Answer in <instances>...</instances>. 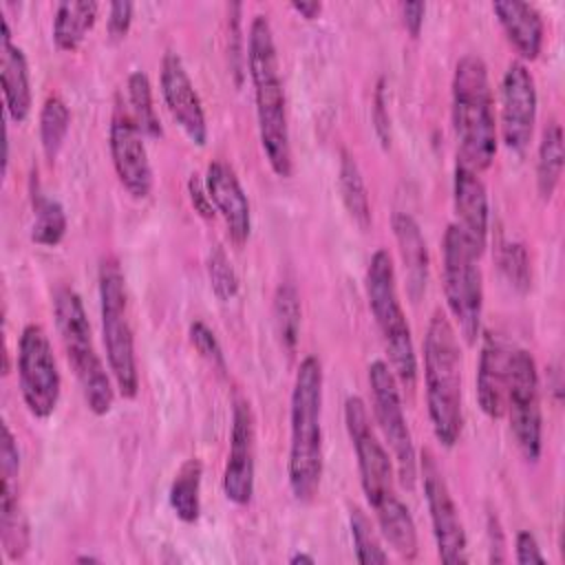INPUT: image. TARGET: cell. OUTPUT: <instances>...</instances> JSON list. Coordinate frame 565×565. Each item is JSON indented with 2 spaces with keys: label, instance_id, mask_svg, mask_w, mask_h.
Here are the masks:
<instances>
[{
  "label": "cell",
  "instance_id": "1",
  "mask_svg": "<svg viewBox=\"0 0 565 565\" xmlns=\"http://www.w3.org/2000/svg\"><path fill=\"white\" fill-rule=\"evenodd\" d=\"M344 426L355 450L362 492L382 536L399 558L415 561L419 552L417 527L411 510L395 492V463L377 439L362 397L349 395L344 399Z\"/></svg>",
  "mask_w": 565,
  "mask_h": 565
},
{
  "label": "cell",
  "instance_id": "2",
  "mask_svg": "<svg viewBox=\"0 0 565 565\" xmlns=\"http://www.w3.org/2000/svg\"><path fill=\"white\" fill-rule=\"evenodd\" d=\"M247 68L254 86L260 148L274 174L287 179L294 172L287 97L280 77L274 31L267 15H254L247 35Z\"/></svg>",
  "mask_w": 565,
  "mask_h": 565
},
{
  "label": "cell",
  "instance_id": "3",
  "mask_svg": "<svg viewBox=\"0 0 565 565\" xmlns=\"http://www.w3.org/2000/svg\"><path fill=\"white\" fill-rule=\"evenodd\" d=\"M322 364L305 355L298 364L289 399V459L291 494L300 503L316 499L322 481Z\"/></svg>",
  "mask_w": 565,
  "mask_h": 565
},
{
  "label": "cell",
  "instance_id": "4",
  "mask_svg": "<svg viewBox=\"0 0 565 565\" xmlns=\"http://www.w3.org/2000/svg\"><path fill=\"white\" fill-rule=\"evenodd\" d=\"M450 97L457 161L481 174L497 154V121L488 66L479 55L466 53L457 60Z\"/></svg>",
  "mask_w": 565,
  "mask_h": 565
},
{
  "label": "cell",
  "instance_id": "5",
  "mask_svg": "<svg viewBox=\"0 0 565 565\" xmlns=\"http://www.w3.org/2000/svg\"><path fill=\"white\" fill-rule=\"evenodd\" d=\"M424 386L435 439L452 448L463 428L461 349L450 318L437 309L424 335Z\"/></svg>",
  "mask_w": 565,
  "mask_h": 565
},
{
  "label": "cell",
  "instance_id": "6",
  "mask_svg": "<svg viewBox=\"0 0 565 565\" xmlns=\"http://www.w3.org/2000/svg\"><path fill=\"white\" fill-rule=\"evenodd\" d=\"M53 316L66 360L75 373L88 411L93 415L110 413L115 402L113 375L106 373V366L93 344L82 296L73 287H60L53 298Z\"/></svg>",
  "mask_w": 565,
  "mask_h": 565
},
{
  "label": "cell",
  "instance_id": "7",
  "mask_svg": "<svg viewBox=\"0 0 565 565\" xmlns=\"http://www.w3.org/2000/svg\"><path fill=\"white\" fill-rule=\"evenodd\" d=\"M364 287H366L369 309L373 313L384 349L388 353L391 369L402 386L413 388L417 382V355H415L411 327L397 294L395 265L386 249L373 252L366 267Z\"/></svg>",
  "mask_w": 565,
  "mask_h": 565
},
{
  "label": "cell",
  "instance_id": "8",
  "mask_svg": "<svg viewBox=\"0 0 565 565\" xmlns=\"http://www.w3.org/2000/svg\"><path fill=\"white\" fill-rule=\"evenodd\" d=\"M102 340L108 371L121 397L132 399L139 393V371L135 355V333L130 324V305L126 278L115 258H104L97 271Z\"/></svg>",
  "mask_w": 565,
  "mask_h": 565
},
{
  "label": "cell",
  "instance_id": "9",
  "mask_svg": "<svg viewBox=\"0 0 565 565\" xmlns=\"http://www.w3.org/2000/svg\"><path fill=\"white\" fill-rule=\"evenodd\" d=\"M479 258L466 234L450 223L441 241V285L448 311L468 347L481 338L483 282Z\"/></svg>",
  "mask_w": 565,
  "mask_h": 565
},
{
  "label": "cell",
  "instance_id": "10",
  "mask_svg": "<svg viewBox=\"0 0 565 565\" xmlns=\"http://www.w3.org/2000/svg\"><path fill=\"white\" fill-rule=\"evenodd\" d=\"M505 411L516 448L525 461L536 463L543 450V415L539 395V369L527 349H510Z\"/></svg>",
  "mask_w": 565,
  "mask_h": 565
},
{
  "label": "cell",
  "instance_id": "11",
  "mask_svg": "<svg viewBox=\"0 0 565 565\" xmlns=\"http://www.w3.org/2000/svg\"><path fill=\"white\" fill-rule=\"evenodd\" d=\"M369 386L375 422L391 448L399 483L406 490H413L417 479V452L404 415L399 382L386 362L375 360L369 364Z\"/></svg>",
  "mask_w": 565,
  "mask_h": 565
},
{
  "label": "cell",
  "instance_id": "12",
  "mask_svg": "<svg viewBox=\"0 0 565 565\" xmlns=\"http://www.w3.org/2000/svg\"><path fill=\"white\" fill-rule=\"evenodd\" d=\"M18 380L26 411L46 419L53 415L62 393V377L51 340L40 324H26L18 340Z\"/></svg>",
  "mask_w": 565,
  "mask_h": 565
},
{
  "label": "cell",
  "instance_id": "13",
  "mask_svg": "<svg viewBox=\"0 0 565 565\" xmlns=\"http://www.w3.org/2000/svg\"><path fill=\"white\" fill-rule=\"evenodd\" d=\"M419 468H422L424 497L428 505V516H430L439 561L448 565L468 563V539H466V530H463L457 503L448 490V483L435 457L428 450L422 452Z\"/></svg>",
  "mask_w": 565,
  "mask_h": 565
},
{
  "label": "cell",
  "instance_id": "14",
  "mask_svg": "<svg viewBox=\"0 0 565 565\" xmlns=\"http://www.w3.org/2000/svg\"><path fill=\"white\" fill-rule=\"evenodd\" d=\"M539 110L534 77L525 62L514 60L501 77V139L508 150L523 154L532 141Z\"/></svg>",
  "mask_w": 565,
  "mask_h": 565
},
{
  "label": "cell",
  "instance_id": "15",
  "mask_svg": "<svg viewBox=\"0 0 565 565\" xmlns=\"http://www.w3.org/2000/svg\"><path fill=\"white\" fill-rule=\"evenodd\" d=\"M0 541L9 561H20L29 552L31 532L20 501V450L7 424L0 444Z\"/></svg>",
  "mask_w": 565,
  "mask_h": 565
},
{
  "label": "cell",
  "instance_id": "16",
  "mask_svg": "<svg viewBox=\"0 0 565 565\" xmlns=\"http://www.w3.org/2000/svg\"><path fill=\"white\" fill-rule=\"evenodd\" d=\"M256 481V419L249 402L236 397L232 406L230 450L223 468V494L234 505H247Z\"/></svg>",
  "mask_w": 565,
  "mask_h": 565
},
{
  "label": "cell",
  "instance_id": "17",
  "mask_svg": "<svg viewBox=\"0 0 565 565\" xmlns=\"http://www.w3.org/2000/svg\"><path fill=\"white\" fill-rule=\"evenodd\" d=\"M108 148L115 174L124 190L132 199H146L152 192L154 177L148 159V150L143 143V132L137 126L130 110L117 108L110 119L108 130Z\"/></svg>",
  "mask_w": 565,
  "mask_h": 565
},
{
  "label": "cell",
  "instance_id": "18",
  "mask_svg": "<svg viewBox=\"0 0 565 565\" xmlns=\"http://www.w3.org/2000/svg\"><path fill=\"white\" fill-rule=\"evenodd\" d=\"M161 97L172 115V119L181 126L185 137L194 146H205L207 141V119L201 104V97L190 79L183 60L174 51H166L161 60Z\"/></svg>",
  "mask_w": 565,
  "mask_h": 565
},
{
  "label": "cell",
  "instance_id": "19",
  "mask_svg": "<svg viewBox=\"0 0 565 565\" xmlns=\"http://www.w3.org/2000/svg\"><path fill=\"white\" fill-rule=\"evenodd\" d=\"M452 207H455V225L466 234L470 245L483 256L488 245V225H490V205L488 190L481 181L479 172L466 168L463 163H455L452 172Z\"/></svg>",
  "mask_w": 565,
  "mask_h": 565
},
{
  "label": "cell",
  "instance_id": "20",
  "mask_svg": "<svg viewBox=\"0 0 565 565\" xmlns=\"http://www.w3.org/2000/svg\"><path fill=\"white\" fill-rule=\"evenodd\" d=\"M205 188L216 214H221V218L225 221L230 241L243 245L252 232V212L249 199L234 168L221 159L212 161L205 170Z\"/></svg>",
  "mask_w": 565,
  "mask_h": 565
},
{
  "label": "cell",
  "instance_id": "21",
  "mask_svg": "<svg viewBox=\"0 0 565 565\" xmlns=\"http://www.w3.org/2000/svg\"><path fill=\"white\" fill-rule=\"evenodd\" d=\"M510 347L492 331L483 333L479 366H477V402L479 408L499 419L505 413V384H508Z\"/></svg>",
  "mask_w": 565,
  "mask_h": 565
},
{
  "label": "cell",
  "instance_id": "22",
  "mask_svg": "<svg viewBox=\"0 0 565 565\" xmlns=\"http://www.w3.org/2000/svg\"><path fill=\"white\" fill-rule=\"evenodd\" d=\"M0 79H2V97H4L7 115L15 124L26 121L33 106L29 62L24 51L11 40V29L4 18H2V35H0Z\"/></svg>",
  "mask_w": 565,
  "mask_h": 565
},
{
  "label": "cell",
  "instance_id": "23",
  "mask_svg": "<svg viewBox=\"0 0 565 565\" xmlns=\"http://www.w3.org/2000/svg\"><path fill=\"white\" fill-rule=\"evenodd\" d=\"M492 11L514 51L523 60H536L545 40V24L539 9L530 2L499 0L492 2Z\"/></svg>",
  "mask_w": 565,
  "mask_h": 565
},
{
  "label": "cell",
  "instance_id": "24",
  "mask_svg": "<svg viewBox=\"0 0 565 565\" xmlns=\"http://www.w3.org/2000/svg\"><path fill=\"white\" fill-rule=\"evenodd\" d=\"M393 232L397 241V249L404 265L406 291L413 302H417L428 285V247L422 234L419 223L408 212L393 214Z\"/></svg>",
  "mask_w": 565,
  "mask_h": 565
},
{
  "label": "cell",
  "instance_id": "25",
  "mask_svg": "<svg viewBox=\"0 0 565 565\" xmlns=\"http://www.w3.org/2000/svg\"><path fill=\"white\" fill-rule=\"evenodd\" d=\"M99 4L95 0H64L53 13V42L60 51H77L95 26Z\"/></svg>",
  "mask_w": 565,
  "mask_h": 565
},
{
  "label": "cell",
  "instance_id": "26",
  "mask_svg": "<svg viewBox=\"0 0 565 565\" xmlns=\"http://www.w3.org/2000/svg\"><path fill=\"white\" fill-rule=\"evenodd\" d=\"M563 159H565L563 128L561 124L550 121L541 132V141L536 150V190L543 201H550L561 183Z\"/></svg>",
  "mask_w": 565,
  "mask_h": 565
},
{
  "label": "cell",
  "instance_id": "27",
  "mask_svg": "<svg viewBox=\"0 0 565 565\" xmlns=\"http://www.w3.org/2000/svg\"><path fill=\"white\" fill-rule=\"evenodd\" d=\"M201 479H203V463L196 457H190L181 463L177 470L170 490L168 501L172 512L183 523H194L201 514Z\"/></svg>",
  "mask_w": 565,
  "mask_h": 565
},
{
  "label": "cell",
  "instance_id": "28",
  "mask_svg": "<svg viewBox=\"0 0 565 565\" xmlns=\"http://www.w3.org/2000/svg\"><path fill=\"white\" fill-rule=\"evenodd\" d=\"M338 188L342 194V203L349 212V216L362 227L369 230L371 225V201L369 190L362 177V170L355 161V157L349 150H342L340 168H338Z\"/></svg>",
  "mask_w": 565,
  "mask_h": 565
},
{
  "label": "cell",
  "instance_id": "29",
  "mask_svg": "<svg viewBox=\"0 0 565 565\" xmlns=\"http://www.w3.org/2000/svg\"><path fill=\"white\" fill-rule=\"evenodd\" d=\"M31 241L42 247H55L62 243L68 221L60 201L46 196L42 190L31 192Z\"/></svg>",
  "mask_w": 565,
  "mask_h": 565
},
{
  "label": "cell",
  "instance_id": "30",
  "mask_svg": "<svg viewBox=\"0 0 565 565\" xmlns=\"http://www.w3.org/2000/svg\"><path fill=\"white\" fill-rule=\"evenodd\" d=\"M271 316H274V329L278 335V342L285 353H294L300 335V296L298 289L291 280H282L276 291H274V305H271Z\"/></svg>",
  "mask_w": 565,
  "mask_h": 565
},
{
  "label": "cell",
  "instance_id": "31",
  "mask_svg": "<svg viewBox=\"0 0 565 565\" xmlns=\"http://www.w3.org/2000/svg\"><path fill=\"white\" fill-rule=\"evenodd\" d=\"M71 128V110L60 95H49L40 110V146L49 161H55Z\"/></svg>",
  "mask_w": 565,
  "mask_h": 565
},
{
  "label": "cell",
  "instance_id": "32",
  "mask_svg": "<svg viewBox=\"0 0 565 565\" xmlns=\"http://www.w3.org/2000/svg\"><path fill=\"white\" fill-rule=\"evenodd\" d=\"M128 104H130V115L135 117L143 135L148 137L163 135V128L152 102V84L143 71H132L128 75Z\"/></svg>",
  "mask_w": 565,
  "mask_h": 565
},
{
  "label": "cell",
  "instance_id": "33",
  "mask_svg": "<svg viewBox=\"0 0 565 565\" xmlns=\"http://www.w3.org/2000/svg\"><path fill=\"white\" fill-rule=\"evenodd\" d=\"M349 527H351V541H353V552H355L358 563H386L388 561V554L384 552L371 519L360 508H351Z\"/></svg>",
  "mask_w": 565,
  "mask_h": 565
},
{
  "label": "cell",
  "instance_id": "34",
  "mask_svg": "<svg viewBox=\"0 0 565 565\" xmlns=\"http://www.w3.org/2000/svg\"><path fill=\"white\" fill-rule=\"evenodd\" d=\"M499 267L505 280L512 289L519 294H525L532 285V269H530V256L523 243H503L499 247Z\"/></svg>",
  "mask_w": 565,
  "mask_h": 565
},
{
  "label": "cell",
  "instance_id": "35",
  "mask_svg": "<svg viewBox=\"0 0 565 565\" xmlns=\"http://www.w3.org/2000/svg\"><path fill=\"white\" fill-rule=\"evenodd\" d=\"M207 278H210V287L214 291V296L223 302L232 300L238 294V276L230 263V256L225 254V249L221 245L210 247L207 252Z\"/></svg>",
  "mask_w": 565,
  "mask_h": 565
},
{
  "label": "cell",
  "instance_id": "36",
  "mask_svg": "<svg viewBox=\"0 0 565 565\" xmlns=\"http://www.w3.org/2000/svg\"><path fill=\"white\" fill-rule=\"evenodd\" d=\"M188 335H190V342L192 347L196 349V353L214 369L218 371L221 375L227 373V360H225V353H223V347L216 338V333L203 322V320H194L190 322L188 327Z\"/></svg>",
  "mask_w": 565,
  "mask_h": 565
},
{
  "label": "cell",
  "instance_id": "37",
  "mask_svg": "<svg viewBox=\"0 0 565 565\" xmlns=\"http://www.w3.org/2000/svg\"><path fill=\"white\" fill-rule=\"evenodd\" d=\"M371 121H373V130L377 141L382 143V148L391 146V115H388V93H386V77H380L373 90V99H371Z\"/></svg>",
  "mask_w": 565,
  "mask_h": 565
},
{
  "label": "cell",
  "instance_id": "38",
  "mask_svg": "<svg viewBox=\"0 0 565 565\" xmlns=\"http://www.w3.org/2000/svg\"><path fill=\"white\" fill-rule=\"evenodd\" d=\"M132 11H135V4L128 2V0H117L108 7V20H106V26H108V35L113 40H121L126 38L130 24H132Z\"/></svg>",
  "mask_w": 565,
  "mask_h": 565
},
{
  "label": "cell",
  "instance_id": "39",
  "mask_svg": "<svg viewBox=\"0 0 565 565\" xmlns=\"http://www.w3.org/2000/svg\"><path fill=\"white\" fill-rule=\"evenodd\" d=\"M514 561L519 563V565H541V563H545V556H543V552H541V547H539V541H536V536L532 534V532H527V530H521L519 534H516V541H514Z\"/></svg>",
  "mask_w": 565,
  "mask_h": 565
},
{
  "label": "cell",
  "instance_id": "40",
  "mask_svg": "<svg viewBox=\"0 0 565 565\" xmlns=\"http://www.w3.org/2000/svg\"><path fill=\"white\" fill-rule=\"evenodd\" d=\"M188 194H190V203L194 207V212L203 218H214L216 210H214V203L207 194V188H205V179H201L199 174H190L188 179Z\"/></svg>",
  "mask_w": 565,
  "mask_h": 565
},
{
  "label": "cell",
  "instance_id": "41",
  "mask_svg": "<svg viewBox=\"0 0 565 565\" xmlns=\"http://www.w3.org/2000/svg\"><path fill=\"white\" fill-rule=\"evenodd\" d=\"M241 4L234 2L227 7L230 11V40H234L236 49H234V75H236V84H241V77H243V53H241V44H243V35H241Z\"/></svg>",
  "mask_w": 565,
  "mask_h": 565
},
{
  "label": "cell",
  "instance_id": "42",
  "mask_svg": "<svg viewBox=\"0 0 565 565\" xmlns=\"http://www.w3.org/2000/svg\"><path fill=\"white\" fill-rule=\"evenodd\" d=\"M402 11V22L406 26V31L417 38L424 24V15H426V2H402L399 4Z\"/></svg>",
  "mask_w": 565,
  "mask_h": 565
},
{
  "label": "cell",
  "instance_id": "43",
  "mask_svg": "<svg viewBox=\"0 0 565 565\" xmlns=\"http://www.w3.org/2000/svg\"><path fill=\"white\" fill-rule=\"evenodd\" d=\"M488 534H490V563H503L505 561L503 534H501V527H499V523L492 514H490V523H488Z\"/></svg>",
  "mask_w": 565,
  "mask_h": 565
},
{
  "label": "cell",
  "instance_id": "44",
  "mask_svg": "<svg viewBox=\"0 0 565 565\" xmlns=\"http://www.w3.org/2000/svg\"><path fill=\"white\" fill-rule=\"evenodd\" d=\"M291 9L296 13H300L305 20H316L322 11V4L318 0H294Z\"/></svg>",
  "mask_w": 565,
  "mask_h": 565
},
{
  "label": "cell",
  "instance_id": "45",
  "mask_svg": "<svg viewBox=\"0 0 565 565\" xmlns=\"http://www.w3.org/2000/svg\"><path fill=\"white\" fill-rule=\"evenodd\" d=\"M289 563H291V565H298V563H307V565H313V563H316V558H313V556H309V554H302V552H298V554H294V556L289 558Z\"/></svg>",
  "mask_w": 565,
  "mask_h": 565
},
{
  "label": "cell",
  "instance_id": "46",
  "mask_svg": "<svg viewBox=\"0 0 565 565\" xmlns=\"http://www.w3.org/2000/svg\"><path fill=\"white\" fill-rule=\"evenodd\" d=\"M75 563H99V558H95V556H77Z\"/></svg>",
  "mask_w": 565,
  "mask_h": 565
}]
</instances>
